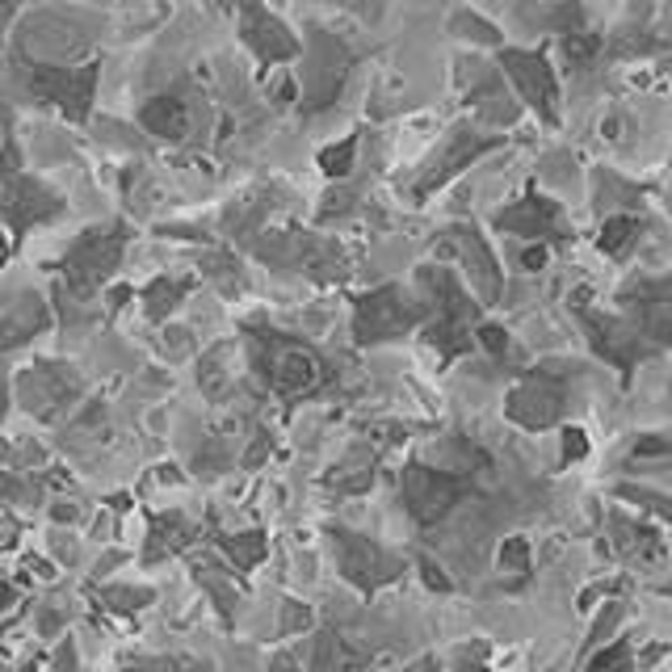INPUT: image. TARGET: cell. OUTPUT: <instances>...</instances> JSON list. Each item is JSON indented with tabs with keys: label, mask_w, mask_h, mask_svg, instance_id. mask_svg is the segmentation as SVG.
Masks as SVG:
<instances>
[{
	"label": "cell",
	"mask_w": 672,
	"mask_h": 672,
	"mask_svg": "<svg viewBox=\"0 0 672 672\" xmlns=\"http://www.w3.org/2000/svg\"><path fill=\"white\" fill-rule=\"evenodd\" d=\"M332 551H337L341 576L362 592H378L382 585L400 580V571H403V564L387 551V546L353 534V530H332Z\"/></svg>",
	"instance_id": "1"
},
{
	"label": "cell",
	"mask_w": 672,
	"mask_h": 672,
	"mask_svg": "<svg viewBox=\"0 0 672 672\" xmlns=\"http://www.w3.org/2000/svg\"><path fill=\"white\" fill-rule=\"evenodd\" d=\"M458 496H462V484L446 471H433V467H408L403 471V505L421 526L441 521L458 505Z\"/></svg>",
	"instance_id": "2"
},
{
	"label": "cell",
	"mask_w": 672,
	"mask_h": 672,
	"mask_svg": "<svg viewBox=\"0 0 672 672\" xmlns=\"http://www.w3.org/2000/svg\"><path fill=\"white\" fill-rule=\"evenodd\" d=\"M416 320H421V307L408 303V298L391 286V291L370 295V303H362V311H357V337H362V341H382V337H396V332H403L408 323H416Z\"/></svg>",
	"instance_id": "3"
},
{
	"label": "cell",
	"mask_w": 672,
	"mask_h": 672,
	"mask_svg": "<svg viewBox=\"0 0 672 672\" xmlns=\"http://www.w3.org/2000/svg\"><path fill=\"white\" fill-rule=\"evenodd\" d=\"M266 378L278 396H303V391H311L320 382V362L307 350H298V345L278 341V350L266 357Z\"/></svg>",
	"instance_id": "4"
},
{
	"label": "cell",
	"mask_w": 672,
	"mask_h": 672,
	"mask_svg": "<svg viewBox=\"0 0 672 672\" xmlns=\"http://www.w3.org/2000/svg\"><path fill=\"white\" fill-rule=\"evenodd\" d=\"M564 412V391L555 382H526L509 396V416L526 429H546Z\"/></svg>",
	"instance_id": "5"
},
{
	"label": "cell",
	"mask_w": 672,
	"mask_h": 672,
	"mask_svg": "<svg viewBox=\"0 0 672 672\" xmlns=\"http://www.w3.org/2000/svg\"><path fill=\"white\" fill-rule=\"evenodd\" d=\"M114 266H118V236H102V232L84 236V240L72 248V257H68V273H72V282L81 286V295H89Z\"/></svg>",
	"instance_id": "6"
},
{
	"label": "cell",
	"mask_w": 672,
	"mask_h": 672,
	"mask_svg": "<svg viewBox=\"0 0 672 672\" xmlns=\"http://www.w3.org/2000/svg\"><path fill=\"white\" fill-rule=\"evenodd\" d=\"M0 207H4V215L17 223V232L30 227V223H38L43 215H55V211H59V202H55L51 193L43 186H30V181H22L17 189H4Z\"/></svg>",
	"instance_id": "7"
},
{
	"label": "cell",
	"mask_w": 672,
	"mask_h": 672,
	"mask_svg": "<svg viewBox=\"0 0 672 672\" xmlns=\"http://www.w3.org/2000/svg\"><path fill=\"white\" fill-rule=\"evenodd\" d=\"M362 647H353L345 635H337V630H320V639H316V656H311V672H357L362 664Z\"/></svg>",
	"instance_id": "8"
},
{
	"label": "cell",
	"mask_w": 672,
	"mask_h": 672,
	"mask_svg": "<svg viewBox=\"0 0 672 672\" xmlns=\"http://www.w3.org/2000/svg\"><path fill=\"white\" fill-rule=\"evenodd\" d=\"M505 63L512 68V76H517V84L526 89V97L534 102V106H542V114L551 118V72H546V63L542 59H521V55H505Z\"/></svg>",
	"instance_id": "9"
},
{
	"label": "cell",
	"mask_w": 672,
	"mask_h": 672,
	"mask_svg": "<svg viewBox=\"0 0 672 672\" xmlns=\"http://www.w3.org/2000/svg\"><path fill=\"white\" fill-rule=\"evenodd\" d=\"M248 13L257 17V22H248V43H257V51L266 55V59H286V55L295 51V38L278 26L273 17H266L257 4H248Z\"/></svg>",
	"instance_id": "10"
},
{
	"label": "cell",
	"mask_w": 672,
	"mask_h": 672,
	"mask_svg": "<svg viewBox=\"0 0 672 672\" xmlns=\"http://www.w3.org/2000/svg\"><path fill=\"white\" fill-rule=\"evenodd\" d=\"M193 542V526H186L181 517H152V542H148V559H164L177 555Z\"/></svg>",
	"instance_id": "11"
},
{
	"label": "cell",
	"mask_w": 672,
	"mask_h": 672,
	"mask_svg": "<svg viewBox=\"0 0 672 672\" xmlns=\"http://www.w3.org/2000/svg\"><path fill=\"white\" fill-rule=\"evenodd\" d=\"M143 127L152 134H164V139H181L186 134V106L177 97H161L143 109Z\"/></svg>",
	"instance_id": "12"
},
{
	"label": "cell",
	"mask_w": 672,
	"mask_h": 672,
	"mask_svg": "<svg viewBox=\"0 0 672 672\" xmlns=\"http://www.w3.org/2000/svg\"><path fill=\"white\" fill-rule=\"evenodd\" d=\"M193 576H198V585L215 597L219 614L223 618H232V610H236V601H240V589H236V580L232 576H223V567L215 564H198L193 567Z\"/></svg>",
	"instance_id": "13"
},
{
	"label": "cell",
	"mask_w": 672,
	"mask_h": 672,
	"mask_svg": "<svg viewBox=\"0 0 672 672\" xmlns=\"http://www.w3.org/2000/svg\"><path fill=\"white\" fill-rule=\"evenodd\" d=\"M219 546L232 555L236 571H252V567H257L269 555V542H266V534H261V530H252V534H240V538H219Z\"/></svg>",
	"instance_id": "14"
},
{
	"label": "cell",
	"mask_w": 672,
	"mask_h": 672,
	"mask_svg": "<svg viewBox=\"0 0 672 672\" xmlns=\"http://www.w3.org/2000/svg\"><path fill=\"white\" fill-rule=\"evenodd\" d=\"M370 480H375V467H370L366 458H350V462L337 467V475H332L328 484L337 487V492H366Z\"/></svg>",
	"instance_id": "15"
},
{
	"label": "cell",
	"mask_w": 672,
	"mask_h": 672,
	"mask_svg": "<svg viewBox=\"0 0 672 672\" xmlns=\"http://www.w3.org/2000/svg\"><path fill=\"white\" fill-rule=\"evenodd\" d=\"M589 672H635V660H630V647L626 644H610L605 651L592 656Z\"/></svg>",
	"instance_id": "16"
},
{
	"label": "cell",
	"mask_w": 672,
	"mask_h": 672,
	"mask_svg": "<svg viewBox=\"0 0 672 672\" xmlns=\"http://www.w3.org/2000/svg\"><path fill=\"white\" fill-rule=\"evenodd\" d=\"M500 571H509V576H526L530 571V546H526V538H505L500 542Z\"/></svg>",
	"instance_id": "17"
},
{
	"label": "cell",
	"mask_w": 672,
	"mask_h": 672,
	"mask_svg": "<svg viewBox=\"0 0 672 672\" xmlns=\"http://www.w3.org/2000/svg\"><path fill=\"white\" fill-rule=\"evenodd\" d=\"M131 672H207V664L202 660H189V656H156V660L131 664Z\"/></svg>",
	"instance_id": "18"
},
{
	"label": "cell",
	"mask_w": 672,
	"mask_h": 672,
	"mask_svg": "<svg viewBox=\"0 0 672 672\" xmlns=\"http://www.w3.org/2000/svg\"><path fill=\"white\" fill-rule=\"evenodd\" d=\"M152 597H156L152 589H106V592H102V601H106L109 610H122V614H134V610H143Z\"/></svg>",
	"instance_id": "19"
},
{
	"label": "cell",
	"mask_w": 672,
	"mask_h": 672,
	"mask_svg": "<svg viewBox=\"0 0 672 672\" xmlns=\"http://www.w3.org/2000/svg\"><path fill=\"white\" fill-rule=\"evenodd\" d=\"M487 644L484 639H471V644L455 647V669L458 672H484L487 669Z\"/></svg>",
	"instance_id": "20"
},
{
	"label": "cell",
	"mask_w": 672,
	"mask_h": 672,
	"mask_svg": "<svg viewBox=\"0 0 672 672\" xmlns=\"http://www.w3.org/2000/svg\"><path fill=\"white\" fill-rule=\"evenodd\" d=\"M282 610H286V618H282V626H278V635H282V639H286V635H295V630H303V626L311 622L307 605H298V601H282Z\"/></svg>",
	"instance_id": "21"
},
{
	"label": "cell",
	"mask_w": 672,
	"mask_h": 672,
	"mask_svg": "<svg viewBox=\"0 0 672 672\" xmlns=\"http://www.w3.org/2000/svg\"><path fill=\"white\" fill-rule=\"evenodd\" d=\"M630 232H635L630 219H614V223H605V232H601V248H605V252H618L622 240H626Z\"/></svg>",
	"instance_id": "22"
},
{
	"label": "cell",
	"mask_w": 672,
	"mask_h": 672,
	"mask_svg": "<svg viewBox=\"0 0 672 672\" xmlns=\"http://www.w3.org/2000/svg\"><path fill=\"white\" fill-rule=\"evenodd\" d=\"M350 152H353V139H345L341 148H328V152H323V168H328V173H345V168H350Z\"/></svg>",
	"instance_id": "23"
},
{
	"label": "cell",
	"mask_w": 672,
	"mask_h": 672,
	"mask_svg": "<svg viewBox=\"0 0 672 672\" xmlns=\"http://www.w3.org/2000/svg\"><path fill=\"white\" fill-rule=\"evenodd\" d=\"M585 450H589L585 433H580V429H567V433H564V455H567V458H585Z\"/></svg>",
	"instance_id": "24"
},
{
	"label": "cell",
	"mask_w": 672,
	"mask_h": 672,
	"mask_svg": "<svg viewBox=\"0 0 672 672\" xmlns=\"http://www.w3.org/2000/svg\"><path fill=\"white\" fill-rule=\"evenodd\" d=\"M421 571H425V585L429 589H441V592H450V580L441 576V567H433L429 559H421Z\"/></svg>",
	"instance_id": "25"
},
{
	"label": "cell",
	"mask_w": 672,
	"mask_h": 672,
	"mask_svg": "<svg viewBox=\"0 0 672 672\" xmlns=\"http://www.w3.org/2000/svg\"><path fill=\"white\" fill-rule=\"evenodd\" d=\"M17 614V592L9 589V585H0V622L13 618Z\"/></svg>",
	"instance_id": "26"
},
{
	"label": "cell",
	"mask_w": 672,
	"mask_h": 672,
	"mask_svg": "<svg viewBox=\"0 0 672 672\" xmlns=\"http://www.w3.org/2000/svg\"><path fill=\"white\" fill-rule=\"evenodd\" d=\"M403 672H437V660H429V656H425V660H416L412 669H403Z\"/></svg>",
	"instance_id": "27"
}]
</instances>
